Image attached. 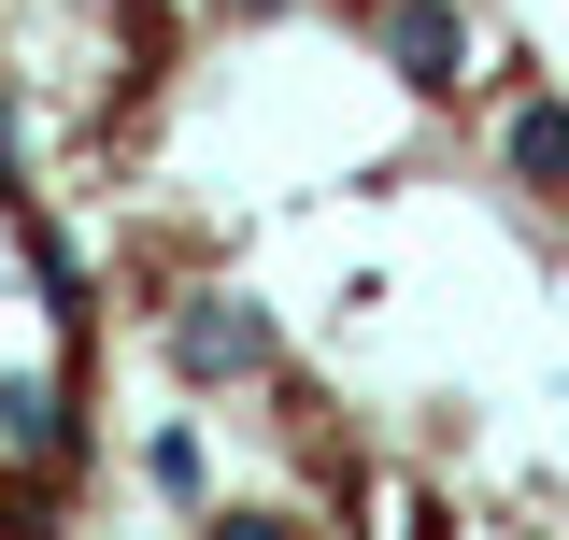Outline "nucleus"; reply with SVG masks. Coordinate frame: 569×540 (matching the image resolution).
<instances>
[{
  "instance_id": "1",
  "label": "nucleus",
  "mask_w": 569,
  "mask_h": 540,
  "mask_svg": "<svg viewBox=\"0 0 569 540\" xmlns=\"http://www.w3.org/2000/svg\"><path fill=\"white\" fill-rule=\"evenodd\" d=\"M171 356H186L200 384H242V370H271V313H257V299H186V313H171Z\"/></svg>"
},
{
  "instance_id": "3",
  "label": "nucleus",
  "mask_w": 569,
  "mask_h": 540,
  "mask_svg": "<svg viewBox=\"0 0 569 540\" xmlns=\"http://www.w3.org/2000/svg\"><path fill=\"white\" fill-rule=\"evenodd\" d=\"M512 171H527V186H569V114H556V100L512 114Z\"/></svg>"
},
{
  "instance_id": "2",
  "label": "nucleus",
  "mask_w": 569,
  "mask_h": 540,
  "mask_svg": "<svg viewBox=\"0 0 569 540\" xmlns=\"http://www.w3.org/2000/svg\"><path fill=\"white\" fill-rule=\"evenodd\" d=\"M385 43L413 86H470V29H456V0H385Z\"/></svg>"
}]
</instances>
